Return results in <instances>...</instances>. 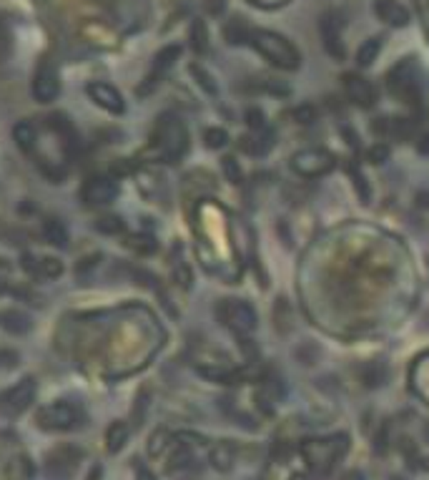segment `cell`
I'll return each mask as SVG.
<instances>
[{"label":"cell","mask_w":429,"mask_h":480,"mask_svg":"<svg viewBox=\"0 0 429 480\" xmlns=\"http://www.w3.org/2000/svg\"><path fill=\"white\" fill-rule=\"evenodd\" d=\"M246 43L256 53H261L271 66L284 71H294L302 63V56H299L297 46H294L289 38L279 36L274 31H264V28H249V36H246Z\"/></svg>","instance_id":"6da1fadb"},{"label":"cell","mask_w":429,"mask_h":480,"mask_svg":"<svg viewBox=\"0 0 429 480\" xmlns=\"http://www.w3.org/2000/svg\"><path fill=\"white\" fill-rule=\"evenodd\" d=\"M349 443H351L349 435L337 432V435H332V438L307 440V443L302 445V453L314 470L324 473V470H329L334 463H339V460L344 458L346 450H349Z\"/></svg>","instance_id":"7a4b0ae2"},{"label":"cell","mask_w":429,"mask_h":480,"mask_svg":"<svg viewBox=\"0 0 429 480\" xmlns=\"http://www.w3.org/2000/svg\"><path fill=\"white\" fill-rule=\"evenodd\" d=\"M216 320L238 337H246L256 330L259 325V315L244 299H221L216 304Z\"/></svg>","instance_id":"3957f363"},{"label":"cell","mask_w":429,"mask_h":480,"mask_svg":"<svg viewBox=\"0 0 429 480\" xmlns=\"http://www.w3.org/2000/svg\"><path fill=\"white\" fill-rule=\"evenodd\" d=\"M156 144L164 149V156L169 161H176L184 156L186 146H189V136H186L184 123L176 116H164L159 121V136H156Z\"/></svg>","instance_id":"277c9868"},{"label":"cell","mask_w":429,"mask_h":480,"mask_svg":"<svg viewBox=\"0 0 429 480\" xmlns=\"http://www.w3.org/2000/svg\"><path fill=\"white\" fill-rule=\"evenodd\" d=\"M292 169L304 179H319L334 169V156L324 149H302L292 156Z\"/></svg>","instance_id":"5b68a950"},{"label":"cell","mask_w":429,"mask_h":480,"mask_svg":"<svg viewBox=\"0 0 429 480\" xmlns=\"http://www.w3.org/2000/svg\"><path fill=\"white\" fill-rule=\"evenodd\" d=\"M78 410L70 402H51L38 410L36 422L43 430H73L78 425Z\"/></svg>","instance_id":"8992f818"},{"label":"cell","mask_w":429,"mask_h":480,"mask_svg":"<svg viewBox=\"0 0 429 480\" xmlns=\"http://www.w3.org/2000/svg\"><path fill=\"white\" fill-rule=\"evenodd\" d=\"M33 397H36V380L26 377L21 380L18 385L8 387L3 395H0V412L8 417H16L21 412H26L31 407Z\"/></svg>","instance_id":"52a82bcc"},{"label":"cell","mask_w":429,"mask_h":480,"mask_svg":"<svg viewBox=\"0 0 429 480\" xmlns=\"http://www.w3.org/2000/svg\"><path fill=\"white\" fill-rule=\"evenodd\" d=\"M31 91L38 103H51L58 98L60 78H58V71H55V66L51 63V61H43V63L38 66L36 75H33Z\"/></svg>","instance_id":"ba28073f"},{"label":"cell","mask_w":429,"mask_h":480,"mask_svg":"<svg viewBox=\"0 0 429 480\" xmlns=\"http://www.w3.org/2000/svg\"><path fill=\"white\" fill-rule=\"evenodd\" d=\"M118 197V184L111 177H88L80 187L85 207H106Z\"/></svg>","instance_id":"9c48e42d"},{"label":"cell","mask_w":429,"mask_h":480,"mask_svg":"<svg viewBox=\"0 0 429 480\" xmlns=\"http://www.w3.org/2000/svg\"><path fill=\"white\" fill-rule=\"evenodd\" d=\"M179 56H181V46H166V48H161L159 53H156V58H154V66H151V73L146 75V80H143V83L136 88L138 96H146V93L154 91L156 85L161 83V78H164V75L169 73V71L176 66Z\"/></svg>","instance_id":"30bf717a"},{"label":"cell","mask_w":429,"mask_h":480,"mask_svg":"<svg viewBox=\"0 0 429 480\" xmlns=\"http://www.w3.org/2000/svg\"><path fill=\"white\" fill-rule=\"evenodd\" d=\"M88 96L90 101L95 103L98 108H103V111L113 113V116H121L123 111H126V101H123L121 91L118 88H113L111 83H103V80H93V83H88Z\"/></svg>","instance_id":"8fae6325"},{"label":"cell","mask_w":429,"mask_h":480,"mask_svg":"<svg viewBox=\"0 0 429 480\" xmlns=\"http://www.w3.org/2000/svg\"><path fill=\"white\" fill-rule=\"evenodd\" d=\"M319 31H322V41H324V51L332 56L334 61H344L346 48L344 41H341V21L337 13H327L322 16V23H319Z\"/></svg>","instance_id":"7c38bea8"},{"label":"cell","mask_w":429,"mask_h":480,"mask_svg":"<svg viewBox=\"0 0 429 480\" xmlns=\"http://www.w3.org/2000/svg\"><path fill=\"white\" fill-rule=\"evenodd\" d=\"M387 83L394 93L409 98V93L417 91V61L414 58L399 61V63L387 73Z\"/></svg>","instance_id":"4fadbf2b"},{"label":"cell","mask_w":429,"mask_h":480,"mask_svg":"<svg viewBox=\"0 0 429 480\" xmlns=\"http://www.w3.org/2000/svg\"><path fill=\"white\" fill-rule=\"evenodd\" d=\"M344 91L349 101H354L361 108H371L376 103V88L359 73H346L344 78Z\"/></svg>","instance_id":"5bb4252c"},{"label":"cell","mask_w":429,"mask_h":480,"mask_svg":"<svg viewBox=\"0 0 429 480\" xmlns=\"http://www.w3.org/2000/svg\"><path fill=\"white\" fill-rule=\"evenodd\" d=\"M374 13L379 21H384L392 28H404V26H409V21H412L409 11L399 3V0H376Z\"/></svg>","instance_id":"9a60e30c"},{"label":"cell","mask_w":429,"mask_h":480,"mask_svg":"<svg viewBox=\"0 0 429 480\" xmlns=\"http://www.w3.org/2000/svg\"><path fill=\"white\" fill-rule=\"evenodd\" d=\"M274 131H266V128H261V131H256V136H244L241 139V151H246V154H251V156H264L266 151H271L274 149Z\"/></svg>","instance_id":"2e32d148"},{"label":"cell","mask_w":429,"mask_h":480,"mask_svg":"<svg viewBox=\"0 0 429 480\" xmlns=\"http://www.w3.org/2000/svg\"><path fill=\"white\" fill-rule=\"evenodd\" d=\"M23 267H26L28 272L36 274V277H43V279H55V277L63 274V264H60L55 256H43V259H38L36 264H33L31 256H26Z\"/></svg>","instance_id":"e0dca14e"},{"label":"cell","mask_w":429,"mask_h":480,"mask_svg":"<svg viewBox=\"0 0 429 480\" xmlns=\"http://www.w3.org/2000/svg\"><path fill=\"white\" fill-rule=\"evenodd\" d=\"M43 239H46L51 246L65 249V246H68V229H65V224L60 219L48 216V219L43 221Z\"/></svg>","instance_id":"ac0fdd59"},{"label":"cell","mask_w":429,"mask_h":480,"mask_svg":"<svg viewBox=\"0 0 429 480\" xmlns=\"http://www.w3.org/2000/svg\"><path fill=\"white\" fill-rule=\"evenodd\" d=\"M13 141H16V146L21 151H33V146H36L38 141V131L36 126H33L31 121H18L16 126H13Z\"/></svg>","instance_id":"d6986e66"},{"label":"cell","mask_w":429,"mask_h":480,"mask_svg":"<svg viewBox=\"0 0 429 480\" xmlns=\"http://www.w3.org/2000/svg\"><path fill=\"white\" fill-rule=\"evenodd\" d=\"M0 327L13 335H26L31 330V317L23 315L18 310H8V312H0Z\"/></svg>","instance_id":"ffe728a7"},{"label":"cell","mask_w":429,"mask_h":480,"mask_svg":"<svg viewBox=\"0 0 429 480\" xmlns=\"http://www.w3.org/2000/svg\"><path fill=\"white\" fill-rule=\"evenodd\" d=\"M346 174L351 177V184H354L359 202L361 204H369L371 202V189H369V182L364 179V174H361V169L356 166V161H349V164H346Z\"/></svg>","instance_id":"44dd1931"},{"label":"cell","mask_w":429,"mask_h":480,"mask_svg":"<svg viewBox=\"0 0 429 480\" xmlns=\"http://www.w3.org/2000/svg\"><path fill=\"white\" fill-rule=\"evenodd\" d=\"M379 51H381L379 38L376 36L366 38V41L359 46V51H356V66H359V68H369V66L376 61V56H379Z\"/></svg>","instance_id":"7402d4cb"},{"label":"cell","mask_w":429,"mask_h":480,"mask_svg":"<svg viewBox=\"0 0 429 480\" xmlns=\"http://www.w3.org/2000/svg\"><path fill=\"white\" fill-rule=\"evenodd\" d=\"M93 229L98 231V234L118 236L126 231V224H123V219L116 216V214H106V216H98V219L93 221Z\"/></svg>","instance_id":"603a6c76"},{"label":"cell","mask_w":429,"mask_h":480,"mask_svg":"<svg viewBox=\"0 0 429 480\" xmlns=\"http://www.w3.org/2000/svg\"><path fill=\"white\" fill-rule=\"evenodd\" d=\"M387 365L381 362V360H374V362L366 365L364 370V382L369 385V387H379V385L387 382Z\"/></svg>","instance_id":"cb8c5ba5"},{"label":"cell","mask_w":429,"mask_h":480,"mask_svg":"<svg viewBox=\"0 0 429 480\" xmlns=\"http://www.w3.org/2000/svg\"><path fill=\"white\" fill-rule=\"evenodd\" d=\"M233 458H236V453H233V448L228 443H218L216 448L211 450V463H213V468H218V470L231 468Z\"/></svg>","instance_id":"d4e9b609"},{"label":"cell","mask_w":429,"mask_h":480,"mask_svg":"<svg viewBox=\"0 0 429 480\" xmlns=\"http://www.w3.org/2000/svg\"><path fill=\"white\" fill-rule=\"evenodd\" d=\"M191 46H194V51H196V53H206L208 33H206L203 21H194V26H191Z\"/></svg>","instance_id":"484cf974"},{"label":"cell","mask_w":429,"mask_h":480,"mask_svg":"<svg viewBox=\"0 0 429 480\" xmlns=\"http://www.w3.org/2000/svg\"><path fill=\"white\" fill-rule=\"evenodd\" d=\"M126 438H128V427L123 425V422H113V425L108 427V450H111V453L121 450Z\"/></svg>","instance_id":"4316f807"},{"label":"cell","mask_w":429,"mask_h":480,"mask_svg":"<svg viewBox=\"0 0 429 480\" xmlns=\"http://www.w3.org/2000/svg\"><path fill=\"white\" fill-rule=\"evenodd\" d=\"M13 53V31L3 18H0V63H6Z\"/></svg>","instance_id":"83f0119b"},{"label":"cell","mask_w":429,"mask_h":480,"mask_svg":"<svg viewBox=\"0 0 429 480\" xmlns=\"http://www.w3.org/2000/svg\"><path fill=\"white\" fill-rule=\"evenodd\" d=\"M128 246H131L133 251H138V254H154L156 251V239L154 236H146V234H138V236H128L126 241Z\"/></svg>","instance_id":"f1b7e54d"},{"label":"cell","mask_w":429,"mask_h":480,"mask_svg":"<svg viewBox=\"0 0 429 480\" xmlns=\"http://www.w3.org/2000/svg\"><path fill=\"white\" fill-rule=\"evenodd\" d=\"M203 144H206L208 149H223V146L228 144V134L223 131V128L211 126L203 131Z\"/></svg>","instance_id":"f546056e"},{"label":"cell","mask_w":429,"mask_h":480,"mask_svg":"<svg viewBox=\"0 0 429 480\" xmlns=\"http://www.w3.org/2000/svg\"><path fill=\"white\" fill-rule=\"evenodd\" d=\"M389 156H392V149H389L387 144H374V146H369V151H366V159H369V164H374V166L387 164Z\"/></svg>","instance_id":"4dcf8cb0"},{"label":"cell","mask_w":429,"mask_h":480,"mask_svg":"<svg viewBox=\"0 0 429 480\" xmlns=\"http://www.w3.org/2000/svg\"><path fill=\"white\" fill-rule=\"evenodd\" d=\"M317 116H319L317 106H309V103H302V106H297L292 111V118L297 123H302V126H307V123H314V121H317Z\"/></svg>","instance_id":"1f68e13d"},{"label":"cell","mask_w":429,"mask_h":480,"mask_svg":"<svg viewBox=\"0 0 429 480\" xmlns=\"http://www.w3.org/2000/svg\"><path fill=\"white\" fill-rule=\"evenodd\" d=\"M191 73L196 75L198 85H201L203 91H206V93H211V96H216V93H218L216 83H213V78H211V75L206 73V71L201 68V66H196V63H194V66H191Z\"/></svg>","instance_id":"d6a6232c"},{"label":"cell","mask_w":429,"mask_h":480,"mask_svg":"<svg viewBox=\"0 0 429 480\" xmlns=\"http://www.w3.org/2000/svg\"><path fill=\"white\" fill-rule=\"evenodd\" d=\"M223 166V174H226V179L231 184H241V166H238V161L233 159V156H226V159L221 161Z\"/></svg>","instance_id":"836d02e7"},{"label":"cell","mask_w":429,"mask_h":480,"mask_svg":"<svg viewBox=\"0 0 429 480\" xmlns=\"http://www.w3.org/2000/svg\"><path fill=\"white\" fill-rule=\"evenodd\" d=\"M21 362V355L13 353V350H0V372H8L16 365Z\"/></svg>","instance_id":"e575fe53"},{"label":"cell","mask_w":429,"mask_h":480,"mask_svg":"<svg viewBox=\"0 0 429 480\" xmlns=\"http://www.w3.org/2000/svg\"><path fill=\"white\" fill-rule=\"evenodd\" d=\"M266 118L264 113L259 111V108H249L246 111V123H249V128H254V131H261V128H266Z\"/></svg>","instance_id":"d590c367"},{"label":"cell","mask_w":429,"mask_h":480,"mask_svg":"<svg viewBox=\"0 0 429 480\" xmlns=\"http://www.w3.org/2000/svg\"><path fill=\"white\" fill-rule=\"evenodd\" d=\"M8 272H11V264H8L6 259H0V292L6 289V282H8Z\"/></svg>","instance_id":"8d00e7d4"},{"label":"cell","mask_w":429,"mask_h":480,"mask_svg":"<svg viewBox=\"0 0 429 480\" xmlns=\"http://www.w3.org/2000/svg\"><path fill=\"white\" fill-rule=\"evenodd\" d=\"M417 149H419V154H422V156H429V134H424L422 139H419Z\"/></svg>","instance_id":"74e56055"},{"label":"cell","mask_w":429,"mask_h":480,"mask_svg":"<svg viewBox=\"0 0 429 480\" xmlns=\"http://www.w3.org/2000/svg\"><path fill=\"white\" fill-rule=\"evenodd\" d=\"M138 480H154V475H151L149 470H141V473H138Z\"/></svg>","instance_id":"f35d334b"},{"label":"cell","mask_w":429,"mask_h":480,"mask_svg":"<svg viewBox=\"0 0 429 480\" xmlns=\"http://www.w3.org/2000/svg\"><path fill=\"white\" fill-rule=\"evenodd\" d=\"M427 438H429V427H427Z\"/></svg>","instance_id":"ab89813d"}]
</instances>
